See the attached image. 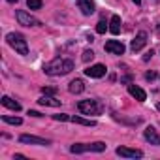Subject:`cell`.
<instances>
[{"instance_id": "7402d4cb", "label": "cell", "mask_w": 160, "mask_h": 160, "mask_svg": "<svg viewBox=\"0 0 160 160\" xmlns=\"http://www.w3.org/2000/svg\"><path fill=\"white\" fill-rule=\"evenodd\" d=\"M106 28H108V25H106V21H100V23L96 25V30H98L100 34H104V32H106Z\"/></svg>"}, {"instance_id": "ba28073f", "label": "cell", "mask_w": 160, "mask_h": 160, "mask_svg": "<svg viewBox=\"0 0 160 160\" xmlns=\"http://www.w3.org/2000/svg\"><path fill=\"white\" fill-rule=\"evenodd\" d=\"M115 152H117L119 156H124V158H141V156H143L141 151H138V149H128V147H117Z\"/></svg>"}, {"instance_id": "7a4b0ae2", "label": "cell", "mask_w": 160, "mask_h": 160, "mask_svg": "<svg viewBox=\"0 0 160 160\" xmlns=\"http://www.w3.org/2000/svg\"><path fill=\"white\" fill-rule=\"evenodd\" d=\"M6 40H8V43H10L19 55H28V45H27V40H25L23 34H19V32H10V34L6 36Z\"/></svg>"}, {"instance_id": "d6986e66", "label": "cell", "mask_w": 160, "mask_h": 160, "mask_svg": "<svg viewBox=\"0 0 160 160\" xmlns=\"http://www.w3.org/2000/svg\"><path fill=\"white\" fill-rule=\"evenodd\" d=\"M2 121L8 122V124H15V126H19V124L23 122L21 117H10V115H2Z\"/></svg>"}, {"instance_id": "e0dca14e", "label": "cell", "mask_w": 160, "mask_h": 160, "mask_svg": "<svg viewBox=\"0 0 160 160\" xmlns=\"http://www.w3.org/2000/svg\"><path fill=\"white\" fill-rule=\"evenodd\" d=\"M109 30L111 34H119L121 32V17L119 15H113L111 21H109Z\"/></svg>"}, {"instance_id": "3957f363", "label": "cell", "mask_w": 160, "mask_h": 160, "mask_svg": "<svg viewBox=\"0 0 160 160\" xmlns=\"http://www.w3.org/2000/svg\"><path fill=\"white\" fill-rule=\"evenodd\" d=\"M70 151L73 154H81V152H102L106 151V143L96 141V143H75L70 147Z\"/></svg>"}, {"instance_id": "484cf974", "label": "cell", "mask_w": 160, "mask_h": 160, "mask_svg": "<svg viewBox=\"0 0 160 160\" xmlns=\"http://www.w3.org/2000/svg\"><path fill=\"white\" fill-rule=\"evenodd\" d=\"M28 115H30V117H43L40 111H28Z\"/></svg>"}, {"instance_id": "6da1fadb", "label": "cell", "mask_w": 160, "mask_h": 160, "mask_svg": "<svg viewBox=\"0 0 160 160\" xmlns=\"http://www.w3.org/2000/svg\"><path fill=\"white\" fill-rule=\"evenodd\" d=\"M72 70H73V62L70 58H55L43 66V72L47 75H66Z\"/></svg>"}, {"instance_id": "8fae6325", "label": "cell", "mask_w": 160, "mask_h": 160, "mask_svg": "<svg viewBox=\"0 0 160 160\" xmlns=\"http://www.w3.org/2000/svg\"><path fill=\"white\" fill-rule=\"evenodd\" d=\"M147 43V32H138V36L132 40V43H130V47H132V51H139L143 45Z\"/></svg>"}, {"instance_id": "9c48e42d", "label": "cell", "mask_w": 160, "mask_h": 160, "mask_svg": "<svg viewBox=\"0 0 160 160\" xmlns=\"http://www.w3.org/2000/svg\"><path fill=\"white\" fill-rule=\"evenodd\" d=\"M143 136H145V139H147L151 145H160V134L156 132L154 126H147L145 132H143Z\"/></svg>"}, {"instance_id": "ac0fdd59", "label": "cell", "mask_w": 160, "mask_h": 160, "mask_svg": "<svg viewBox=\"0 0 160 160\" xmlns=\"http://www.w3.org/2000/svg\"><path fill=\"white\" fill-rule=\"evenodd\" d=\"M72 122H77V124H83V126H96V121L92 119H83V117H70Z\"/></svg>"}, {"instance_id": "f1b7e54d", "label": "cell", "mask_w": 160, "mask_h": 160, "mask_svg": "<svg viewBox=\"0 0 160 160\" xmlns=\"http://www.w3.org/2000/svg\"><path fill=\"white\" fill-rule=\"evenodd\" d=\"M134 2H136V4H139V2H141V0H134Z\"/></svg>"}, {"instance_id": "d4e9b609", "label": "cell", "mask_w": 160, "mask_h": 160, "mask_svg": "<svg viewBox=\"0 0 160 160\" xmlns=\"http://www.w3.org/2000/svg\"><path fill=\"white\" fill-rule=\"evenodd\" d=\"M154 77H156V72H147V73H145V79H147V81H152Z\"/></svg>"}, {"instance_id": "277c9868", "label": "cell", "mask_w": 160, "mask_h": 160, "mask_svg": "<svg viewBox=\"0 0 160 160\" xmlns=\"http://www.w3.org/2000/svg\"><path fill=\"white\" fill-rule=\"evenodd\" d=\"M77 109L83 115H98V113L104 111V106L98 100H81L77 104Z\"/></svg>"}, {"instance_id": "30bf717a", "label": "cell", "mask_w": 160, "mask_h": 160, "mask_svg": "<svg viewBox=\"0 0 160 160\" xmlns=\"http://www.w3.org/2000/svg\"><path fill=\"white\" fill-rule=\"evenodd\" d=\"M85 73H87L89 77H94V79L104 77V75H106V66H104V64H94V66H89V68L85 70Z\"/></svg>"}, {"instance_id": "5bb4252c", "label": "cell", "mask_w": 160, "mask_h": 160, "mask_svg": "<svg viewBox=\"0 0 160 160\" xmlns=\"http://www.w3.org/2000/svg\"><path fill=\"white\" fill-rule=\"evenodd\" d=\"M68 91L72 94H81L85 91V83L81 81V79H73V81L70 83V87H68Z\"/></svg>"}, {"instance_id": "7c38bea8", "label": "cell", "mask_w": 160, "mask_h": 160, "mask_svg": "<svg viewBox=\"0 0 160 160\" xmlns=\"http://www.w3.org/2000/svg\"><path fill=\"white\" fill-rule=\"evenodd\" d=\"M77 6H79V10H81L83 15L94 13V2L92 0H77Z\"/></svg>"}, {"instance_id": "8992f818", "label": "cell", "mask_w": 160, "mask_h": 160, "mask_svg": "<svg viewBox=\"0 0 160 160\" xmlns=\"http://www.w3.org/2000/svg\"><path fill=\"white\" fill-rule=\"evenodd\" d=\"M21 143H28V145H49V139L45 138H38V136H30V134H23L19 138Z\"/></svg>"}, {"instance_id": "9a60e30c", "label": "cell", "mask_w": 160, "mask_h": 160, "mask_svg": "<svg viewBox=\"0 0 160 160\" xmlns=\"http://www.w3.org/2000/svg\"><path fill=\"white\" fill-rule=\"evenodd\" d=\"M2 106L8 108V109H13V111H21V104L15 102V100H12L10 96H2Z\"/></svg>"}, {"instance_id": "f546056e", "label": "cell", "mask_w": 160, "mask_h": 160, "mask_svg": "<svg viewBox=\"0 0 160 160\" xmlns=\"http://www.w3.org/2000/svg\"><path fill=\"white\" fill-rule=\"evenodd\" d=\"M8 2H17V0H8Z\"/></svg>"}, {"instance_id": "603a6c76", "label": "cell", "mask_w": 160, "mask_h": 160, "mask_svg": "<svg viewBox=\"0 0 160 160\" xmlns=\"http://www.w3.org/2000/svg\"><path fill=\"white\" fill-rule=\"evenodd\" d=\"M42 92H43V94H49V96H53V94L57 92V89H55V87H43V89H42Z\"/></svg>"}, {"instance_id": "52a82bcc", "label": "cell", "mask_w": 160, "mask_h": 160, "mask_svg": "<svg viewBox=\"0 0 160 160\" xmlns=\"http://www.w3.org/2000/svg\"><path fill=\"white\" fill-rule=\"evenodd\" d=\"M104 49H106L108 53H113V55H122L126 47H124L121 42H117V40H109V42H106Z\"/></svg>"}, {"instance_id": "4fadbf2b", "label": "cell", "mask_w": 160, "mask_h": 160, "mask_svg": "<svg viewBox=\"0 0 160 160\" xmlns=\"http://www.w3.org/2000/svg\"><path fill=\"white\" fill-rule=\"evenodd\" d=\"M128 92H130L138 102H145V100H147L145 91H143V89H139V87H136V85H128Z\"/></svg>"}, {"instance_id": "2e32d148", "label": "cell", "mask_w": 160, "mask_h": 160, "mask_svg": "<svg viewBox=\"0 0 160 160\" xmlns=\"http://www.w3.org/2000/svg\"><path fill=\"white\" fill-rule=\"evenodd\" d=\"M38 102H40L42 106H49V108H58V106H60V100H55V98H51L49 94H43Z\"/></svg>"}, {"instance_id": "cb8c5ba5", "label": "cell", "mask_w": 160, "mask_h": 160, "mask_svg": "<svg viewBox=\"0 0 160 160\" xmlns=\"http://www.w3.org/2000/svg\"><path fill=\"white\" fill-rule=\"evenodd\" d=\"M55 121H70V115H64V113H58V115H53Z\"/></svg>"}, {"instance_id": "44dd1931", "label": "cell", "mask_w": 160, "mask_h": 160, "mask_svg": "<svg viewBox=\"0 0 160 160\" xmlns=\"http://www.w3.org/2000/svg\"><path fill=\"white\" fill-rule=\"evenodd\" d=\"M27 6L30 10H40L42 8V0H27Z\"/></svg>"}, {"instance_id": "83f0119b", "label": "cell", "mask_w": 160, "mask_h": 160, "mask_svg": "<svg viewBox=\"0 0 160 160\" xmlns=\"http://www.w3.org/2000/svg\"><path fill=\"white\" fill-rule=\"evenodd\" d=\"M156 108H158V111H160V102H158V104H156Z\"/></svg>"}, {"instance_id": "5b68a950", "label": "cell", "mask_w": 160, "mask_h": 160, "mask_svg": "<svg viewBox=\"0 0 160 160\" xmlns=\"http://www.w3.org/2000/svg\"><path fill=\"white\" fill-rule=\"evenodd\" d=\"M15 17L19 21V25H23V27H40V21L36 17H32L30 13L23 12V10H17L15 12Z\"/></svg>"}, {"instance_id": "ffe728a7", "label": "cell", "mask_w": 160, "mask_h": 160, "mask_svg": "<svg viewBox=\"0 0 160 160\" xmlns=\"http://www.w3.org/2000/svg\"><path fill=\"white\" fill-rule=\"evenodd\" d=\"M92 58H94V51H92V49H85L81 60H83V62H89V60H92Z\"/></svg>"}, {"instance_id": "4316f807", "label": "cell", "mask_w": 160, "mask_h": 160, "mask_svg": "<svg viewBox=\"0 0 160 160\" xmlns=\"http://www.w3.org/2000/svg\"><path fill=\"white\" fill-rule=\"evenodd\" d=\"M151 57H152V51H149V53H147V55H145V57H143V60H149V58H151Z\"/></svg>"}]
</instances>
